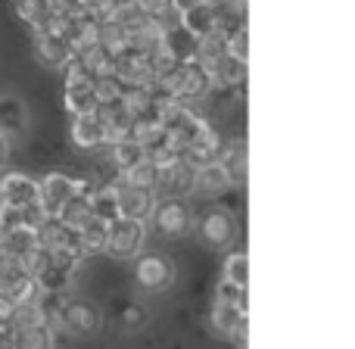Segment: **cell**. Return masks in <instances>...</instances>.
<instances>
[{
    "instance_id": "obj_1",
    "label": "cell",
    "mask_w": 355,
    "mask_h": 349,
    "mask_svg": "<svg viewBox=\"0 0 355 349\" xmlns=\"http://www.w3.org/2000/svg\"><path fill=\"white\" fill-rule=\"evenodd\" d=\"M85 190H91L87 181H78V178H72L66 172H50L37 181V203H41L47 219H56V212H60L75 194H85Z\"/></svg>"
},
{
    "instance_id": "obj_2",
    "label": "cell",
    "mask_w": 355,
    "mask_h": 349,
    "mask_svg": "<svg viewBox=\"0 0 355 349\" xmlns=\"http://www.w3.org/2000/svg\"><path fill=\"white\" fill-rule=\"evenodd\" d=\"M144 240H147V221H135V219H112L110 221V234H106V256L112 259H128L141 256Z\"/></svg>"
},
{
    "instance_id": "obj_3",
    "label": "cell",
    "mask_w": 355,
    "mask_h": 349,
    "mask_svg": "<svg viewBox=\"0 0 355 349\" xmlns=\"http://www.w3.org/2000/svg\"><path fill=\"white\" fill-rule=\"evenodd\" d=\"M162 87H166V91L172 94L175 100H184V103H190V100L206 97L209 87H212V78H209V69L202 66V62L184 60L181 66H178L175 72L168 75L166 81H162Z\"/></svg>"
},
{
    "instance_id": "obj_4",
    "label": "cell",
    "mask_w": 355,
    "mask_h": 349,
    "mask_svg": "<svg viewBox=\"0 0 355 349\" xmlns=\"http://www.w3.org/2000/svg\"><path fill=\"white\" fill-rule=\"evenodd\" d=\"M56 327H62L72 337H94L103 327V315L91 300H62Z\"/></svg>"
},
{
    "instance_id": "obj_5",
    "label": "cell",
    "mask_w": 355,
    "mask_h": 349,
    "mask_svg": "<svg viewBox=\"0 0 355 349\" xmlns=\"http://www.w3.org/2000/svg\"><path fill=\"white\" fill-rule=\"evenodd\" d=\"M135 281L144 293H166L175 284V265L162 253H141L135 256Z\"/></svg>"
},
{
    "instance_id": "obj_6",
    "label": "cell",
    "mask_w": 355,
    "mask_h": 349,
    "mask_svg": "<svg viewBox=\"0 0 355 349\" xmlns=\"http://www.w3.org/2000/svg\"><path fill=\"white\" fill-rule=\"evenodd\" d=\"M150 221L156 225V231L166 234V237H181L190 231L193 225V212L184 203V196H159L150 212Z\"/></svg>"
},
{
    "instance_id": "obj_7",
    "label": "cell",
    "mask_w": 355,
    "mask_h": 349,
    "mask_svg": "<svg viewBox=\"0 0 355 349\" xmlns=\"http://www.w3.org/2000/svg\"><path fill=\"white\" fill-rule=\"evenodd\" d=\"M81 262H85V259L69 256V253H53V259L35 275L41 293H66L75 284V271H78Z\"/></svg>"
},
{
    "instance_id": "obj_8",
    "label": "cell",
    "mask_w": 355,
    "mask_h": 349,
    "mask_svg": "<svg viewBox=\"0 0 355 349\" xmlns=\"http://www.w3.org/2000/svg\"><path fill=\"white\" fill-rule=\"evenodd\" d=\"M237 237V219L227 209L215 206L200 219V240L209 250H227Z\"/></svg>"
},
{
    "instance_id": "obj_9",
    "label": "cell",
    "mask_w": 355,
    "mask_h": 349,
    "mask_svg": "<svg viewBox=\"0 0 355 349\" xmlns=\"http://www.w3.org/2000/svg\"><path fill=\"white\" fill-rule=\"evenodd\" d=\"M116 196H119V215L122 219H135V221H150V212H153L156 200H159L153 190L131 187L125 181L116 184Z\"/></svg>"
},
{
    "instance_id": "obj_10",
    "label": "cell",
    "mask_w": 355,
    "mask_h": 349,
    "mask_svg": "<svg viewBox=\"0 0 355 349\" xmlns=\"http://www.w3.org/2000/svg\"><path fill=\"white\" fill-rule=\"evenodd\" d=\"M37 203V181L22 172H6L0 175V206L25 209Z\"/></svg>"
},
{
    "instance_id": "obj_11",
    "label": "cell",
    "mask_w": 355,
    "mask_h": 349,
    "mask_svg": "<svg viewBox=\"0 0 355 349\" xmlns=\"http://www.w3.org/2000/svg\"><path fill=\"white\" fill-rule=\"evenodd\" d=\"M37 237H41V246H47L50 253H69V256L85 259L81 253V240L78 231L69 225H62L60 219H47L41 228H37Z\"/></svg>"
},
{
    "instance_id": "obj_12",
    "label": "cell",
    "mask_w": 355,
    "mask_h": 349,
    "mask_svg": "<svg viewBox=\"0 0 355 349\" xmlns=\"http://www.w3.org/2000/svg\"><path fill=\"white\" fill-rule=\"evenodd\" d=\"M181 28L187 31L193 41H202V37L215 35L218 31V10H215L212 0H200L190 10L181 12Z\"/></svg>"
},
{
    "instance_id": "obj_13",
    "label": "cell",
    "mask_w": 355,
    "mask_h": 349,
    "mask_svg": "<svg viewBox=\"0 0 355 349\" xmlns=\"http://www.w3.org/2000/svg\"><path fill=\"white\" fill-rule=\"evenodd\" d=\"M97 116L103 122V137L106 144H119L135 137V119L125 110V103H110V106H97Z\"/></svg>"
},
{
    "instance_id": "obj_14",
    "label": "cell",
    "mask_w": 355,
    "mask_h": 349,
    "mask_svg": "<svg viewBox=\"0 0 355 349\" xmlns=\"http://www.w3.org/2000/svg\"><path fill=\"white\" fill-rule=\"evenodd\" d=\"M212 331L221 334V337L234 340V337H243L246 334V306H234V303H212Z\"/></svg>"
},
{
    "instance_id": "obj_15",
    "label": "cell",
    "mask_w": 355,
    "mask_h": 349,
    "mask_svg": "<svg viewBox=\"0 0 355 349\" xmlns=\"http://www.w3.org/2000/svg\"><path fill=\"white\" fill-rule=\"evenodd\" d=\"M193 175L196 169H190L184 160L159 166V190L166 196H190L193 194Z\"/></svg>"
},
{
    "instance_id": "obj_16",
    "label": "cell",
    "mask_w": 355,
    "mask_h": 349,
    "mask_svg": "<svg viewBox=\"0 0 355 349\" xmlns=\"http://www.w3.org/2000/svg\"><path fill=\"white\" fill-rule=\"evenodd\" d=\"M28 125V110L16 94H0V137L12 141L19 137Z\"/></svg>"
},
{
    "instance_id": "obj_17",
    "label": "cell",
    "mask_w": 355,
    "mask_h": 349,
    "mask_svg": "<svg viewBox=\"0 0 355 349\" xmlns=\"http://www.w3.org/2000/svg\"><path fill=\"white\" fill-rule=\"evenodd\" d=\"M69 137L78 150H94V147H103L106 137H103V122H100L97 110L85 112V116H75L72 119V128H69Z\"/></svg>"
},
{
    "instance_id": "obj_18",
    "label": "cell",
    "mask_w": 355,
    "mask_h": 349,
    "mask_svg": "<svg viewBox=\"0 0 355 349\" xmlns=\"http://www.w3.org/2000/svg\"><path fill=\"white\" fill-rule=\"evenodd\" d=\"M231 184H234L231 172H227V169L221 166L218 160H215V162H209V166L196 169V175H193V194L221 196L225 190H231Z\"/></svg>"
},
{
    "instance_id": "obj_19",
    "label": "cell",
    "mask_w": 355,
    "mask_h": 349,
    "mask_svg": "<svg viewBox=\"0 0 355 349\" xmlns=\"http://www.w3.org/2000/svg\"><path fill=\"white\" fill-rule=\"evenodd\" d=\"M35 246H41V237H37V228H31V225H19V228H12V231L0 234V253L19 259V262H22Z\"/></svg>"
},
{
    "instance_id": "obj_20",
    "label": "cell",
    "mask_w": 355,
    "mask_h": 349,
    "mask_svg": "<svg viewBox=\"0 0 355 349\" xmlns=\"http://www.w3.org/2000/svg\"><path fill=\"white\" fill-rule=\"evenodd\" d=\"M35 56L47 69H62L72 60V50L62 35H35Z\"/></svg>"
},
{
    "instance_id": "obj_21",
    "label": "cell",
    "mask_w": 355,
    "mask_h": 349,
    "mask_svg": "<svg viewBox=\"0 0 355 349\" xmlns=\"http://www.w3.org/2000/svg\"><path fill=\"white\" fill-rule=\"evenodd\" d=\"M209 78L212 85H221V87H231V85H243L246 78V62L234 60V56H218V60L209 66Z\"/></svg>"
},
{
    "instance_id": "obj_22",
    "label": "cell",
    "mask_w": 355,
    "mask_h": 349,
    "mask_svg": "<svg viewBox=\"0 0 355 349\" xmlns=\"http://www.w3.org/2000/svg\"><path fill=\"white\" fill-rule=\"evenodd\" d=\"M106 234H110V221L91 219L78 228V240H81V253L85 256H97V253H106Z\"/></svg>"
},
{
    "instance_id": "obj_23",
    "label": "cell",
    "mask_w": 355,
    "mask_h": 349,
    "mask_svg": "<svg viewBox=\"0 0 355 349\" xmlns=\"http://www.w3.org/2000/svg\"><path fill=\"white\" fill-rule=\"evenodd\" d=\"M12 343H16V349H53V327L50 325L12 327Z\"/></svg>"
},
{
    "instance_id": "obj_24",
    "label": "cell",
    "mask_w": 355,
    "mask_h": 349,
    "mask_svg": "<svg viewBox=\"0 0 355 349\" xmlns=\"http://www.w3.org/2000/svg\"><path fill=\"white\" fill-rule=\"evenodd\" d=\"M94 190V187H91ZM91 190H85V194H75L72 200L66 203V206L56 212V219L62 221V225H69V228H75L78 231L85 221H91L94 215H91Z\"/></svg>"
},
{
    "instance_id": "obj_25",
    "label": "cell",
    "mask_w": 355,
    "mask_h": 349,
    "mask_svg": "<svg viewBox=\"0 0 355 349\" xmlns=\"http://www.w3.org/2000/svg\"><path fill=\"white\" fill-rule=\"evenodd\" d=\"M91 215L100 221H112L119 219V196H116V184L91 190Z\"/></svg>"
},
{
    "instance_id": "obj_26",
    "label": "cell",
    "mask_w": 355,
    "mask_h": 349,
    "mask_svg": "<svg viewBox=\"0 0 355 349\" xmlns=\"http://www.w3.org/2000/svg\"><path fill=\"white\" fill-rule=\"evenodd\" d=\"M91 91H94V100H97V106H110V103H122L128 85H125L119 75H100V78H94Z\"/></svg>"
},
{
    "instance_id": "obj_27",
    "label": "cell",
    "mask_w": 355,
    "mask_h": 349,
    "mask_svg": "<svg viewBox=\"0 0 355 349\" xmlns=\"http://www.w3.org/2000/svg\"><path fill=\"white\" fill-rule=\"evenodd\" d=\"M78 60L85 62V69L94 78H100V75H116V53H110V50L100 47V44H94L85 53H78Z\"/></svg>"
},
{
    "instance_id": "obj_28",
    "label": "cell",
    "mask_w": 355,
    "mask_h": 349,
    "mask_svg": "<svg viewBox=\"0 0 355 349\" xmlns=\"http://www.w3.org/2000/svg\"><path fill=\"white\" fill-rule=\"evenodd\" d=\"M112 162H116V169L125 175V172H131L135 166L147 162V153H144V147L135 141V137H128V141L112 144Z\"/></svg>"
},
{
    "instance_id": "obj_29",
    "label": "cell",
    "mask_w": 355,
    "mask_h": 349,
    "mask_svg": "<svg viewBox=\"0 0 355 349\" xmlns=\"http://www.w3.org/2000/svg\"><path fill=\"white\" fill-rule=\"evenodd\" d=\"M97 110V100H94L91 85H66V112L69 116H85V112Z\"/></svg>"
},
{
    "instance_id": "obj_30",
    "label": "cell",
    "mask_w": 355,
    "mask_h": 349,
    "mask_svg": "<svg viewBox=\"0 0 355 349\" xmlns=\"http://www.w3.org/2000/svg\"><path fill=\"white\" fill-rule=\"evenodd\" d=\"M221 278H225V281H231L234 287H243L246 290V281H250V256H246L243 250L227 253L225 269H221Z\"/></svg>"
},
{
    "instance_id": "obj_31",
    "label": "cell",
    "mask_w": 355,
    "mask_h": 349,
    "mask_svg": "<svg viewBox=\"0 0 355 349\" xmlns=\"http://www.w3.org/2000/svg\"><path fill=\"white\" fill-rule=\"evenodd\" d=\"M122 181L131 184V187H144V190L159 194V169H156L153 162H141V166H135L131 172L122 175Z\"/></svg>"
},
{
    "instance_id": "obj_32",
    "label": "cell",
    "mask_w": 355,
    "mask_h": 349,
    "mask_svg": "<svg viewBox=\"0 0 355 349\" xmlns=\"http://www.w3.org/2000/svg\"><path fill=\"white\" fill-rule=\"evenodd\" d=\"M225 44H227V56L240 62H250V28L246 25H237L231 35H225Z\"/></svg>"
},
{
    "instance_id": "obj_33",
    "label": "cell",
    "mask_w": 355,
    "mask_h": 349,
    "mask_svg": "<svg viewBox=\"0 0 355 349\" xmlns=\"http://www.w3.org/2000/svg\"><path fill=\"white\" fill-rule=\"evenodd\" d=\"M12 10L25 25H37L47 16V0H12Z\"/></svg>"
},
{
    "instance_id": "obj_34",
    "label": "cell",
    "mask_w": 355,
    "mask_h": 349,
    "mask_svg": "<svg viewBox=\"0 0 355 349\" xmlns=\"http://www.w3.org/2000/svg\"><path fill=\"white\" fill-rule=\"evenodd\" d=\"M215 300L218 303H234V306H246V290L243 287H234L231 281L221 278L218 287H215Z\"/></svg>"
},
{
    "instance_id": "obj_35",
    "label": "cell",
    "mask_w": 355,
    "mask_h": 349,
    "mask_svg": "<svg viewBox=\"0 0 355 349\" xmlns=\"http://www.w3.org/2000/svg\"><path fill=\"white\" fill-rule=\"evenodd\" d=\"M47 12H53V16H60V19H72L85 10L78 6V0H47Z\"/></svg>"
},
{
    "instance_id": "obj_36",
    "label": "cell",
    "mask_w": 355,
    "mask_h": 349,
    "mask_svg": "<svg viewBox=\"0 0 355 349\" xmlns=\"http://www.w3.org/2000/svg\"><path fill=\"white\" fill-rule=\"evenodd\" d=\"M135 6H137V12H144L147 19H156L166 10H172V0H135Z\"/></svg>"
},
{
    "instance_id": "obj_37",
    "label": "cell",
    "mask_w": 355,
    "mask_h": 349,
    "mask_svg": "<svg viewBox=\"0 0 355 349\" xmlns=\"http://www.w3.org/2000/svg\"><path fill=\"white\" fill-rule=\"evenodd\" d=\"M144 318H147V315H144V309H137V306H125L122 309V325L125 327H141Z\"/></svg>"
},
{
    "instance_id": "obj_38",
    "label": "cell",
    "mask_w": 355,
    "mask_h": 349,
    "mask_svg": "<svg viewBox=\"0 0 355 349\" xmlns=\"http://www.w3.org/2000/svg\"><path fill=\"white\" fill-rule=\"evenodd\" d=\"M16 303L10 300L6 293H0V325H10V318H12V312H16Z\"/></svg>"
},
{
    "instance_id": "obj_39",
    "label": "cell",
    "mask_w": 355,
    "mask_h": 349,
    "mask_svg": "<svg viewBox=\"0 0 355 349\" xmlns=\"http://www.w3.org/2000/svg\"><path fill=\"white\" fill-rule=\"evenodd\" d=\"M0 349H16V343H12V325H0Z\"/></svg>"
},
{
    "instance_id": "obj_40",
    "label": "cell",
    "mask_w": 355,
    "mask_h": 349,
    "mask_svg": "<svg viewBox=\"0 0 355 349\" xmlns=\"http://www.w3.org/2000/svg\"><path fill=\"white\" fill-rule=\"evenodd\" d=\"M193 3H200V0H172V6H175V10H178V12L190 10V6H193Z\"/></svg>"
},
{
    "instance_id": "obj_41",
    "label": "cell",
    "mask_w": 355,
    "mask_h": 349,
    "mask_svg": "<svg viewBox=\"0 0 355 349\" xmlns=\"http://www.w3.org/2000/svg\"><path fill=\"white\" fill-rule=\"evenodd\" d=\"M6 156H10V141H6V137H0V166L6 162Z\"/></svg>"
},
{
    "instance_id": "obj_42",
    "label": "cell",
    "mask_w": 355,
    "mask_h": 349,
    "mask_svg": "<svg viewBox=\"0 0 355 349\" xmlns=\"http://www.w3.org/2000/svg\"><path fill=\"white\" fill-rule=\"evenodd\" d=\"M225 3H227V6H234L237 12H243V16H246V0H225Z\"/></svg>"
}]
</instances>
